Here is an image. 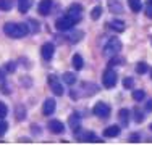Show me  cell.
<instances>
[{
    "mask_svg": "<svg viewBox=\"0 0 152 145\" xmlns=\"http://www.w3.org/2000/svg\"><path fill=\"white\" fill-rule=\"evenodd\" d=\"M3 32L12 39H21L29 34V28L24 23H7L3 26Z\"/></svg>",
    "mask_w": 152,
    "mask_h": 145,
    "instance_id": "1",
    "label": "cell"
},
{
    "mask_svg": "<svg viewBox=\"0 0 152 145\" xmlns=\"http://www.w3.org/2000/svg\"><path fill=\"white\" fill-rule=\"evenodd\" d=\"M120 50H121V41L117 37H112L110 41L105 44V47H104V55L105 57H115V55H118Z\"/></svg>",
    "mask_w": 152,
    "mask_h": 145,
    "instance_id": "2",
    "label": "cell"
},
{
    "mask_svg": "<svg viewBox=\"0 0 152 145\" xmlns=\"http://www.w3.org/2000/svg\"><path fill=\"white\" fill-rule=\"evenodd\" d=\"M117 81H118L117 72L112 70V68H107V70L104 71V74H102V84H104V87L112 89V87L117 86Z\"/></svg>",
    "mask_w": 152,
    "mask_h": 145,
    "instance_id": "3",
    "label": "cell"
},
{
    "mask_svg": "<svg viewBox=\"0 0 152 145\" xmlns=\"http://www.w3.org/2000/svg\"><path fill=\"white\" fill-rule=\"evenodd\" d=\"M75 24H76V21L71 16H68V14H66V16L58 18V20L55 21V28L58 29V31H70Z\"/></svg>",
    "mask_w": 152,
    "mask_h": 145,
    "instance_id": "4",
    "label": "cell"
},
{
    "mask_svg": "<svg viewBox=\"0 0 152 145\" xmlns=\"http://www.w3.org/2000/svg\"><path fill=\"white\" fill-rule=\"evenodd\" d=\"M92 111L97 118H102V119H107L108 116H110V107H108L107 103H104V102H99V103L94 107Z\"/></svg>",
    "mask_w": 152,
    "mask_h": 145,
    "instance_id": "5",
    "label": "cell"
},
{
    "mask_svg": "<svg viewBox=\"0 0 152 145\" xmlns=\"http://www.w3.org/2000/svg\"><path fill=\"white\" fill-rule=\"evenodd\" d=\"M66 14H68V16H71L76 23H78V21L81 20V16H83V7L79 5V3H71Z\"/></svg>",
    "mask_w": 152,
    "mask_h": 145,
    "instance_id": "6",
    "label": "cell"
},
{
    "mask_svg": "<svg viewBox=\"0 0 152 145\" xmlns=\"http://www.w3.org/2000/svg\"><path fill=\"white\" fill-rule=\"evenodd\" d=\"M53 53H55V47H53V44H50V42H47L42 45V49H41V55L44 60H52V57H53Z\"/></svg>",
    "mask_w": 152,
    "mask_h": 145,
    "instance_id": "7",
    "label": "cell"
},
{
    "mask_svg": "<svg viewBox=\"0 0 152 145\" xmlns=\"http://www.w3.org/2000/svg\"><path fill=\"white\" fill-rule=\"evenodd\" d=\"M49 84H50V89H52V92L55 94V95H58V97L63 95V86L57 81L55 76H49Z\"/></svg>",
    "mask_w": 152,
    "mask_h": 145,
    "instance_id": "8",
    "label": "cell"
},
{
    "mask_svg": "<svg viewBox=\"0 0 152 145\" xmlns=\"http://www.w3.org/2000/svg\"><path fill=\"white\" fill-rule=\"evenodd\" d=\"M55 108H57L55 100H53V99H47L44 102V107H42V113H44L45 116H50V115H53Z\"/></svg>",
    "mask_w": 152,
    "mask_h": 145,
    "instance_id": "9",
    "label": "cell"
},
{
    "mask_svg": "<svg viewBox=\"0 0 152 145\" xmlns=\"http://www.w3.org/2000/svg\"><path fill=\"white\" fill-rule=\"evenodd\" d=\"M49 129H50V132H53V134H61L65 130V126H63L61 121H58V119H50L49 121Z\"/></svg>",
    "mask_w": 152,
    "mask_h": 145,
    "instance_id": "10",
    "label": "cell"
},
{
    "mask_svg": "<svg viewBox=\"0 0 152 145\" xmlns=\"http://www.w3.org/2000/svg\"><path fill=\"white\" fill-rule=\"evenodd\" d=\"M50 8H52V0H41L37 5V10L42 16H47L50 13Z\"/></svg>",
    "mask_w": 152,
    "mask_h": 145,
    "instance_id": "11",
    "label": "cell"
},
{
    "mask_svg": "<svg viewBox=\"0 0 152 145\" xmlns=\"http://www.w3.org/2000/svg\"><path fill=\"white\" fill-rule=\"evenodd\" d=\"M68 123H70V128L73 129V132H76V130L81 129V118H79L76 113H73L70 116V119H68Z\"/></svg>",
    "mask_w": 152,
    "mask_h": 145,
    "instance_id": "12",
    "label": "cell"
},
{
    "mask_svg": "<svg viewBox=\"0 0 152 145\" xmlns=\"http://www.w3.org/2000/svg\"><path fill=\"white\" fill-rule=\"evenodd\" d=\"M129 110H126V108H121L120 111H118V119H120V124L121 126H128L129 123Z\"/></svg>",
    "mask_w": 152,
    "mask_h": 145,
    "instance_id": "13",
    "label": "cell"
},
{
    "mask_svg": "<svg viewBox=\"0 0 152 145\" xmlns=\"http://www.w3.org/2000/svg\"><path fill=\"white\" fill-rule=\"evenodd\" d=\"M120 132H121L120 126H108L104 130V136L105 137H117V136H120Z\"/></svg>",
    "mask_w": 152,
    "mask_h": 145,
    "instance_id": "14",
    "label": "cell"
},
{
    "mask_svg": "<svg viewBox=\"0 0 152 145\" xmlns=\"http://www.w3.org/2000/svg\"><path fill=\"white\" fill-rule=\"evenodd\" d=\"M71 65H73V68L76 71H79V70H83V66H84V61H83V57L81 55H73V58H71Z\"/></svg>",
    "mask_w": 152,
    "mask_h": 145,
    "instance_id": "15",
    "label": "cell"
},
{
    "mask_svg": "<svg viewBox=\"0 0 152 145\" xmlns=\"http://www.w3.org/2000/svg\"><path fill=\"white\" fill-rule=\"evenodd\" d=\"M128 5L131 8V12H134V13H139L142 10V2L141 0H128Z\"/></svg>",
    "mask_w": 152,
    "mask_h": 145,
    "instance_id": "16",
    "label": "cell"
},
{
    "mask_svg": "<svg viewBox=\"0 0 152 145\" xmlns=\"http://www.w3.org/2000/svg\"><path fill=\"white\" fill-rule=\"evenodd\" d=\"M110 28L113 29V31H117V32H123V31L126 29L125 23H123V21H120V20H115V21H112V23H110Z\"/></svg>",
    "mask_w": 152,
    "mask_h": 145,
    "instance_id": "17",
    "label": "cell"
},
{
    "mask_svg": "<svg viewBox=\"0 0 152 145\" xmlns=\"http://www.w3.org/2000/svg\"><path fill=\"white\" fill-rule=\"evenodd\" d=\"M61 79H63V82H65V84H68V86H73L76 82V76L73 74V72H70V71L65 72V74L61 76Z\"/></svg>",
    "mask_w": 152,
    "mask_h": 145,
    "instance_id": "18",
    "label": "cell"
},
{
    "mask_svg": "<svg viewBox=\"0 0 152 145\" xmlns=\"http://www.w3.org/2000/svg\"><path fill=\"white\" fill-rule=\"evenodd\" d=\"M31 7V0H18V10L21 13H26Z\"/></svg>",
    "mask_w": 152,
    "mask_h": 145,
    "instance_id": "19",
    "label": "cell"
},
{
    "mask_svg": "<svg viewBox=\"0 0 152 145\" xmlns=\"http://www.w3.org/2000/svg\"><path fill=\"white\" fill-rule=\"evenodd\" d=\"M108 7H110V10L113 13H121L123 12V7L118 2H113V0H110V2H108Z\"/></svg>",
    "mask_w": 152,
    "mask_h": 145,
    "instance_id": "20",
    "label": "cell"
},
{
    "mask_svg": "<svg viewBox=\"0 0 152 145\" xmlns=\"http://www.w3.org/2000/svg\"><path fill=\"white\" fill-rule=\"evenodd\" d=\"M13 3L12 0H0V10L2 12H8V10H12Z\"/></svg>",
    "mask_w": 152,
    "mask_h": 145,
    "instance_id": "21",
    "label": "cell"
},
{
    "mask_svg": "<svg viewBox=\"0 0 152 145\" xmlns=\"http://www.w3.org/2000/svg\"><path fill=\"white\" fill-rule=\"evenodd\" d=\"M100 14H102V7H94L91 12V18L92 20H99Z\"/></svg>",
    "mask_w": 152,
    "mask_h": 145,
    "instance_id": "22",
    "label": "cell"
},
{
    "mask_svg": "<svg viewBox=\"0 0 152 145\" xmlns=\"http://www.w3.org/2000/svg\"><path fill=\"white\" fill-rule=\"evenodd\" d=\"M144 97H146V92H144V90H134V92H133V100H136V102L144 100Z\"/></svg>",
    "mask_w": 152,
    "mask_h": 145,
    "instance_id": "23",
    "label": "cell"
},
{
    "mask_svg": "<svg viewBox=\"0 0 152 145\" xmlns=\"http://www.w3.org/2000/svg\"><path fill=\"white\" fill-rule=\"evenodd\" d=\"M7 115H8V108H7V105L3 102H0V119L7 118Z\"/></svg>",
    "mask_w": 152,
    "mask_h": 145,
    "instance_id": "24",
    "label": "cell"
},
{
    "mask_svg": "<svg viewBox=\"0 0 152 145\" xmlns=\"http://www.w3.org/2000/svg\"><path fill=\"white\" fill-rule=\"evenodd\" d=\"M146 71H147V65L146 63L141 61V63L136 65V72H137V74H142V72H146Z\"/></svg>",
    "mask_w": 152,
    "mask_h": 145,
    "instance_id": "25",
    "label": "cell"
},
{
    "mask_svg": "<svg viewBox=\"0 0 152 145\" xmlns=\"http://www.w3.org/2000/svg\"><path fill=\"white\" fill-rule=\"evenodd\" d=\"M83 34H84V32H83V31H78V32H76V34H71L70 36V42H79V41H81V36Z\"/></svg>",
    "mask_w": 152,
    "mask_h": 145,
    "instance_id": "26",
    "label": "cell"
},
{
    "mask_svg": "<svg viewBox=\"0 0 152 145\" xmlns=\"http://www.w3.org/2000/svg\"><path fill=\"white\" fill-rule=\"evenodd\" d=\"M123 87H125V89H133V87H134V81H133L131 78H126L125 81H123Z\"/></svg>",
    "mask_w": 152,
    "mask_h": 145,
    "instance_id": "27",
    "label": "cell"
},
{
    "mask_svg": "<svg viewBox=\"0 0 152 145\" xmlns=\"http://www.w3.org/2000/svg\"><path fill=\"white\" fill-rule=\"evenodd\" d=\"M7 129H8V124L5 121H0V136H3L7 132Z\"/></svg>",
    "mask_w": 152,
    "mask_h": 145,
    "instance_id": "28",
    "label": "cell"
},
{
    "mask_svg": "<svg viewBox=\"0 0 152 145\" xmlns=\"http://www.w3.org/2000/svg\"><path fill=\"white\" fill-rule=\"evenodd\" d=\"M134 113H136V123H141V121H142V119H144V115L141 113V111L137 110V108L134 110Z\"/></svg>",
    "mask_w": 152,
    "mask_h": 145,
    "instance_id": "29",
    "label": "cell"
},
{
    "mask_svg": "<svg viewBox=\"0 0 152 145\" xmlns=\"http://www.w3.org/2000/svg\"><path fill=\"white\" fill-rule=\"evenodd\" d=\"M121 63H123V60H121V58H112L110 66H113V65H121Z\"/></svg>",
    "mask_w": 152,
    "mask_h": 145,
    "instance_id": "30",
    "label": "cell"
},
{
    "mask_svg": "<svg viewBox=\"0 0 152 145\" xmlns=\"http://www.w3.org/2000/svg\"><path fill=\"white\" fill-rule=\"evenodd\" d=\"M15 68H16V65L13 63V61H10V63L7 65V70H8V71H15Z\"/></svg>",
    "mask_w": 152,
    "mask_h": 145,
    "instance_id": "31",
    "label": "cell"
},
{
    "mask_svg": "<svg viewBox=\"0 0 152 145\" xmlns=\"http://www.w3.org/2000/svg\"><path fill=\"white\" fill-rule=\"evenodd\" d=\"M146 16H147V18H151V20H152V5H149V8L146 10Z\"/></svg>",
    "mask_w": 152,
    "mask_h": 145,
    "instance_id": "32",
    "label": "cell"
},
{
    "mask_svg": "<svg viewBox=\"0 0 152 145\" xmlns=\"http://www.w3.org/2000/svg\"><path fill=\"white\" fill-rule=\"evenodd\" d=\"M137 139H139V136H137V134H133V136H131V142H139Z\"/></svg>",
    "mask_w": 152,
    "mask_h": 145,
    "instance_id": "33",
    "label": "cell"
},
{
    "mask_svg": "<svg viewBox=\"0 0 152 145\" xmlns=\"http://www.w3.org/2000/svg\"><path fill=\"white\" fill-rule=\"evenodd\" d=\"M146 110H149V111H152V100H149L146 103Z\"/></svg>",
    "mask_w": 152,
    "mask_h": 145,
    "instance_id": "34",
    "label": "cell"
},
{
    "mask_svg": "<svg viewBox=\"0 0 152 145\" xmlns=\"http://www.w3.org/2000/svg\"><path fill=\"white\" fill-rule=\"evenodd\" d=\"M0 81H3V72L0 71Z\"/></svg>",
    "mask_w": 152,
    "mask_h": 145,
    "instance_id": "35",
    "label": "cell"
},
{
    "mask_svg": "<svg viewBox=\"0 0 152 145\" xmlns=\"http://www.w3.org/2000/svg\"><path fill=\"white\" fill-rule=\"evenodd\" d=\"M147 2H149V5H152V0H147Z\"/></svg>",
    "mask_w": 152,
    "mask_h": 145,
    "instance_id": "36",
    "label": "cell"
},
{
    "mask_svg": "<svg viewBox=\"0 0 152 145\" xmlns=\"http://www.w3.org/2000/svg\"><path fill=\"white\" fill-rule=\"evenodd\" d=\"M149 128H151V130H152V124H151V126H149Z\"/></svg>",
    "mask_w": 152,
    "mask_h": 145,
    "instance_id": "37",
    "label": "cell"
}]
</instances>
